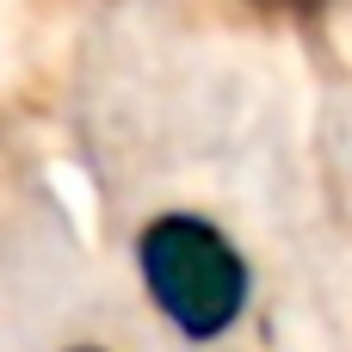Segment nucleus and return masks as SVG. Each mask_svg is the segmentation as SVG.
I'll return each instance as SVG.
<instances>
[{"label":"nucleus","mask_w":352,"mask_h":352,"mask_svg":"<svg viewBox=\"0 0 352 352\" xmlns=\"http://www.w3.org/2000/svg\"><path fill=\"white\" fill-rule=\"evenodd\" d=\"M136 272L148 303L186 340H217L248 309V260L217 223L192 210H167L136 235Z\"/></svg>","instance_id":"f257e3e1"},{"label":"nucleus","mask_w":352,"mask_h":352,"mask_svg":"<svg viewBox=\"0 0 352 352\" xmlns=\"http://www.w3.org/2000/svg\"><path fill=\"white\" fill-rule=\"evenodd\" d=\"M254 6H278V12H316V6H328V0H254Z\"/></svg>","instance_id":"f03ea898"}]
</instances>
